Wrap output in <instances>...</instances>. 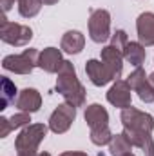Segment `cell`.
<instances>
[{"mask_svg":"<svg viewBox=\"0 0 154 156\" xmlns=\"http://www.w3.org/2000/svg\"><path fill=\"white\" fill-rule=\"evenodd\" d=\"M56 76H58L56 78V93H60L67 104H71L75 107H83L87 91L78 80L76 69H75L73 62L64 60Z\"/></svg>","mask_w":154,"mask_h":156,"instance_id":"6da1fadb","label":"cell"},{"mask_svg":"<svg viewBox=\"0 0 154 156\" xmlns=\"http://www.w3.org/2000/svg\"><path fill=\"white\" fill-rule=\"evenodd\" d=\"M47 131H49V125L45 123H29L27 127H24L15 140L16 156L38 154V145L47 136Z\"/></svg>","mask_w":154,"mask_h":156,"instance_id":"7a4b0ae2","label":"cell"},{"mask_svg":"<svg viewBox=\"0 0 154 156\" xmlns=\"http://www.w3.org/2000/svg\"><path fill=\"white\" fill-rule=\"evenodd\" d=\"M40 51L35 47L24 49L20 55H7L2 60V67L15 75H31L35 67H38Z\"/></svg>","mask_w":154,"mask_h":156,"instance_id":"3957f363","label":"cell"},{"mask_svg":"<svg viewBox=\"0 0 154 156\" xmlns=\"http://www.w3.org/2000/svg\"><path fill=\"white\" fill-rule=\"evenodd\" d=\"M31 38H33V29L29 26L16 24L7 18L2 20V26H0V40L2 42H5L13 47H24L31 42Z\"/></svg>","mask_w":154,"mask_h":156,"instance_id":"277c9868","label":"cell"},{"mask_svg":"<svg viewBox=\"0 0 154 156\" xmlns=\"http://www.w3.org/2000/svg\"><path fill=\"white\" fill-rule=\"evenodd\" d=\"M89 38L96 44H103L111 38V13L107 9H94L89 16Z\"/></svg>","mask_w":154,"mask_h":156,"instance_id":"5b68a950","label":"cell"},{"mask_svg":"<svg viewBox=\"0 0 154 156\" xmlns=\"http://www.w3.org/2000/svg\"><path fill=\"white\" fill-rule=\"evenodd\" d=\"M121 125L123 129H131V131H142V133H151L154 131V118L149 113H143L136 107H127V109H121Z\"/></svg>","mask_w":154,"mask_h":156,"instance_id":"8992f818","label":"cell"},{"mask_svg":"<svg viewBox=\"0 0 154 156\" xmlns=\"http://www.w3.org/2000/svg\"><path fill=\"white\" fill-rule=\"evenodd\" d=\"M75 120H76V107L64 102L51 113L47 125H49V131H53L54 134H64L71 129Z\"/></svg>","mask_w":154,"mask_h":156,"instance_id":"52a82bcc","label":"cell"},{"mask_svg":"<svg viewBox=\"0 0 154 156\" xmlns=\"http://www.w3.org/2000/svg\"><path fill=\"white\" fill-rule=\"evenodd\" d=\"M127 80H116L107 91V102L118 109H127L132 105V93Z\"/></svg>","mask_w":154,"mask_h":156,"instance_id":"ba28073f","label":"cell"},{"mask_svg":"<svg viewBox=\"0 0 154 156\" xmlns=\"http://www.w3.org/2000/svg\"><path fill=\"white\" fill-rule=\"evenodd\" d=\"M100 60H102V62L105 64V67L109 69L113 80H114V82L120 80L121 73H123V53L118 51L116 47H113V45L109 44V45H105V47L102 49Z\"/></svg>","mask_w":154,"mask_h":156,"instance_id":"9c48e42d","label":"cell"},{"mask_svg":"<svg viewBox=\"0 0 154 156\" xmlns=\"http://www.w3.org/2000/svg\"><path fill=\"white\" fill-rule=\"evenodd\" d=\"M85 73H87V78L91 80V83L96 87H103L109 82H114L109 69L105 67V64L102 60H96V58H91L85 62Z\"/></svg>","mask_w":154,"mask_h":156,"instance_id":"30bf717a","label":"cell"},{"mask_svg":"<svg viewBox=\"0 0 154 156\" xmlns=\"http://www.w3.org/2000/svg\"><path fill=\"white\" fill-rule=\"evenodd\" d=\"M136 33L138 42L143 44L145 47L154 45V13L145 11L136 18Z\"/></svg>","mask_w":154,"mask_h":156,"instance_id":"8fae6325","label":"cell"},{"mask_svg":"<svg viewBox=\"0 0 154 156\" xmlns=\"http://www.w3.org/2000/svg\"><path fill=\"white\" fill-rule=\"evenodd\" d=\"M15 105H16L18 111L33 115V113L40 111V107H42V94L33 87H26L18 93V98H16Z\"/></svg>","mask_w":154,"mask_h":156,"instance_id":"7c38bea8","label":"cell"},{"mask_svg":"<svg viewBox=\"0 0 154 156\" xmlns=\"http://www.w3.org/2000/svg\"><path fill=\"white\" fill-rule=\"evenodd\" d=\"M64 64V56H62V49L58 47H45L44 51H40V62L38 67L44 69L49 75H54L60 71Z\"/></svg>","mask_w":154,"mask_h":156,"instance_id":"4fadbf2b","label":"cell"},{"mask_svg":"<svg viewBox=\"0 0 154 156\" xmlns=\"http://www.w3.org/2000/svg\"><path fill=\"white\" fill-rule=\"evenodd\" d=\"M123 134L132 144V147H140L143 151V156H154V140H152V136H151V133L123 129Z\"/></svg>","mask_w":154,"mask_h":156,"instance_id":"5bb4252c","label":"cell"},{"mask_svg":"<svg viewBox=\"0 0 154 156\" xmlns=\"http://www.w3.org/2000/svg\"><path fill=\"white\" fill-rule=\"evenodd\" d=\"M83 120L87 122V125L91 129L94 127H103V125H109V113L103 105L100 104H91L85 107V113H83Z\"/></svg>","mask_w":154,"mask_h":156,"instance_id":"9a60e30c","label":"cell"},{"mask_svg":"<svg viewBox=\"0 0 154 156\" xmlns=\"http://www.w3.org/2000/svg\"><path fill=\"white\" fill-rule=\"evenodd\" d=\"M85 47V37L80 31H67L60 40V49L67 55H80Z\"/></svg>","mask_w":154,"mask_h":156,"instance_id":"2e32d148","label":"cell"},{"mask_svg":"<svg viewBox=\"0 0 154 156\" xmlns=\"http://www.w3.org/2000/svg\"><path fill=\"white\" fill-rule=\"evenodd\" d=\"M145 56H147L145 45L140 44V42H129L125 51H123V60L129 62L134 67H142L143 62H145Z\"/></svg>","mask_w":154,"mask_h":156,"instance_id":"e0dca14e","label":"cell"},{"mask_svg":"<svg viewBox=\"0 0 154 156\" xmlns=\"http://www.w3.org/2000/svg\"><path fill=\"white\" fill-rule=\"evenodd\" d=\"M109 151H111V156H127L132 153V144L127 140V136L123 133L120 134H113V140L109 144Z\"/></svg>","mask_w":154,"mask_h":156,"instance_id":"ac0fdd59","label":"cell"},{"mask_svg":"<svg viewBox=\"0 0 154 156\" xmlns=\"http://www.w3.org/2000/svg\"><path fill=\"white\" fill-rule=\"evenodd\" d=\"M0 85H2V100H0V109H7L9 104H16V85L9 80L7 76H2L0 80Z\"/></svg>","mask_w":154,"mask_h":156,"instance_id":"d6986e66","label":"cell"},{"mask_svg":"<svg viewBox=\"0 0 154 156\" xmlns=\"http://www.w3.org/2000/svg\"><path fill=\"white\" fill-rule=\"evenodd\" d=\"M89 138H91V142H93L94 145L103 147V145H109V144H111V140H113V133H111L109 125H103V127H94V129H91Z\"/></svg>","mask_w":154,"mask_h":156,"instance_id":"ffe728a7","label":"cell"},{"mask_svg":"<svg viewBox=\"0 0 154 156\" xmlns=\"http://www.w3.org/2000/svg\"><path fill=\"white\" fill-rule=\"evenodd\" d=\"M42 5V0H18V13L24 18H33L40 13Z\"/></svg>","mask_w":154,"mask_h":156,"instance_id":"44dd1931","label":"cell"},{"mask_svg":"<svg viewBox=\"0 0 154 156\" xmlns=\"http://www.w3.org/2000/svg\"><path fill=\"white\" fill-rule=\"evenodd\" d=\"M145 82H149V76H147V73H145V69L143 67H136L129 76H127V83L131 85V89L136 93Z\"/></svg>","mask_w":154,"mask_h":156,"instance_id":"7402d4cb","label":"cell"},{"mask_svg":"<svg viewBox=\"0 0 154 156\" xmlns=\"http://www.w3.org/2000/svg\"><path fill=\"white\" fill-rule=\"evenodd\" d=\"M29 122H31V115H29V113H22V111L9 118V123H11V129H13V131H15V129H24V127H27Z\"/></svg>","mask_w":154,"mask_h":156,"instance_id":"603a6c76","label":"cell"},{"mask_svg":"<svg viewBox=\"0 0 154 156\" xmlns=\"http://www.w3.org/2000/svg\"><path fill=\"white\" fill-rule=\"evenodd\" d=\"M127 44H129V37H127V33L123 31V29H116L114 35H111V45L116 47L118 51H125V47H127Z\"/></svg>","mask_w":154,"mask_h":156,"instance_id":"cb8c5ba5","label":"cell"},{"mask_svg":"<svg viewBox=\"0 0 154 156\" xmlns=\"http://www.w3.org/2000/svg\"><path fill=\"white\" fill-rule=\"evenodd\" d=\"M136 93H138V98H140L143 104H152L154 102V87L149 83V82H145Z\"/></svg>","mask_w":154,"mask_h":156,"instance_id":"d4e9b609","label":"cell"},{"mask_svg":"<svg viewBox=\"0 0 154 156\" xmlns=\"http://www.w3.org/2000/svg\"><path fill=\"white\" fill-rule=\"evenodd\" d=\"M13 129H11V123H9V118L2 116L0 118V138H5L9 133H11Z\"/></svg>","mask_w":154,"mask_h":156,"instance_id":"484cf974","label":"cell"},{"mask_svg":"<svg viewBox=\"0 0 154 156\" xmlns=\"http://www.w3.org/2000/svg\"><path fill=\"white\" fill-rule=\"evenodd\" d=\"M13 4H15V0H0V5H2V9H4V13L11 11Z\"/></svg>","mask_w":154,"mask_h":156,"instance_id":"4316f807","label":"cell"},{"mask_svg":"<svg viewBox=\"0 0 154 156\" xmlns=\"http://www.w3.org/2000/svg\"><path fill=\"white\" fill-rule=\"evenodd\" d=\"M60 156H87V154L82 153V151H65V153H62Z\"/></svg>","mask_w":154,"mask_h":156,"instance_id":"83f0119b","label":"cell"},{"mask_svg":"<svg viewBox=\"0 0 154 156\" xmlns=\"http://www.w3.org/2000/svg\"><path fill=\"white\" fill-rule=\"evenodd\" d=\"M42 4L44 5H54V4H58V0H42Z\"/></svg>","mask_w":154,"mask_h":156,"instance_id":"f1b7e54d","label":"cell"},{"mask_svg":"<svg viewBox=\"0 0 154 156\" xmlns=\"http://www.w3.org/2000/svg\"><path fill=\"white\" fill-rule=\"evenodd\" d=\"M149 83L154 87V73H151V75H149Z\"/></svg>","mask_w":154,"mask_h":156,"instance_id":"f546056e","label":"cell"},{"mask_svg":"<svg viewBox=\"0 0 154 156\" xmlns=\"http://www.w3.org/2000/svg\"><path fill=\"white\" fill-rule=\"evenodd\" d=\"M37 156H51V154H49V153H38Z\"/></svg>","mask_w":154,"mask_h":156,"instance_id":"4dcf8cb0","label":"cell"},{"mask_svg":"<svg viewBox=\"0 0 154 156\" xmlns=\"http://www.w3.org/2000/svg\"><path fill=\"white\" fill-rule=\"evenodd\" d=\"M127 156H136V154H132V153H131V154H127Z\"/></svg>","mask_w":154,"mask_h":156,"instance_id":"1f68e13d","label":"cell"},{"mask_svg":"<svg viewBox=\"0 0 154 156\" xmlns=\"http://www.w3.org/2000/svg\"><path fill=\"white\" fill-rule=\"evenodd\" d=\"M16 2H18V0H16Z\"/></svg>","mask_w":154,"mask_h":156,"instance_id":"d6a6232c","label":"cell"}]
</instances>
